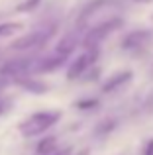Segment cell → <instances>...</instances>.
Listing matches in <instances>:
<instances>
[{
	"label": "cell",
	"mask_w": 153,
	"mask_h": 155,
	"mask_svg": "<svg viewBox=\"0 0 153 155\" xmlns=\"http://www.w3.org/2000/svg\"><path fill=\"white\" fill-rule=\"evenodd\" d=\"M51 155H71V149H69V147H65V149H59V151L55 149V151L51 153Z\"/></svg>",
	"instance_id": "cell-8"
},
{
	"label": "cell",
	"mask_w": 153,
	"mask_h": 155,
	"mask_svg": "<svg viewBox=\"0 0 153 155\" xmlns=\"http://www.w3.org/2000/svg\"><path fill=\"white\" fill-rule=\"evenodd\" d=\"M47 38H49L47 31H34V34H28V35H24V38L16 39V41L12 43V47H14V49H28V47H35V45H41L43 41H47Z\"/></svg>",
	"instance_id": "cell-2"
},
{
	"label": "cell",
	"mask_w": 153,
	"mask_h": 155,
	"mask_svg": "<svg viewBox=\"0 0 153 155\" xmlns=\"http://www.w3.org/2000/svg\"><path fill=\"white\" fill-rule=\"evenodd\" d=\"M55 149H57V140H55V137H45V140H41L37 143L35 153L37 155H51Z\"/></svg>",
	"instance_id": "cell-5"
},
{
	"label": "cell",
	"mask_w": 153,
	"mask_h": 155,
	"mask_svg": "<svg viewBox=\"0 0 153 155\" xmlns=\"http://www.w3.org/2000/svg\"><path fill=\"white\" fill-rule=\"evenodd\" d=\"M92 57H94V53H83L80 57H76L73 63H71L69 71H67V77H69V79H76L79 75H83L84 69H86L88 65H90Z\"/></svg>",
	"instance_id": "cell-3"
},
{
	"label": "cell",
	"mask_w": 153,
	"mask_h": 155,
	"mask_svg": "<svg viewBox=\"0 0 153 155\" xmlns=\"http://www.w3.org/2000/svg\"><path fill=\"white\" fill-rule=\"evenodd\" d=\"M59 118H61V112H37L34 116H30L28 120H24L18 130L24 137H34L43 134L45 130H49Z\"/></svg>",
	"instance_id": "cell-1"
},
{
	"label": "cell",
	"mask_w": 153,
	"mask_h": 155,
	"mask_svg": "<svg viewBox=\"0 0 153 155\" xmlns=\"http://www.w3.org/2000/svg\"><path fill=\"white\" fill-rule=\"evenodd\" d=\"M147 155H153V141H151V145H147Z\"/></svg>",
	"instance_id": "cell-11"
},
{
	"label": "cell",
	"mask_w": 153,
	"mask_h": 155,
	"mask_svg": "<svg viewBox=\"0 0 153 155\" xmlns=\"http://www.w3.org/2000/svg\"><path fill=\"white\" fill-rule=\"evenodd\" d=\"M6 106H8V102H6V100H2V98H0V114H2L4 110H6Z\"/></svg>",
	"instance_id": "cell-9"
},
{
	"label": "cell",
	"mask_w": 153,
	"mask_h": 155,
	"mask_svg": "<svg viewBox=\"0 0 153 155\" xmlns=\"http://www.w3.org/2000/svg\"><path fill=\"white\" fill-rule=\"evenodd\" d=\"M20 28H22V24H2L0 26V35H10Z\"/></svg>",
	"instance_id": "cell-6"
},
{
	"label": "cell",
	"mask_w": 153,
	"mask_h": 155,
	"mask_svg": "<svg viewBox=\"0 0 153 155\" xmlns=\"http://www.w3.org/2000/svg\"><path fill=\"white\" fill-rule=\"evenodd\" d=\"M37 2H39V0H28V2L24 4V6H20V10H30V8H34Z\"/></svg>",
	"instance_id": "cell-7"
},
{
	"label": "cell",
	"mask_w": 153,
	"mask_h": 155,
	"mask_svg": "<svg viewBox=\"0 0 153 155\" xmlns=\"http://www.w3.org/2000/svg\"><path fill=\"white\" fill-rule=\"evenodd\" d=\"M6 83H8V81H6V77H0V88H4V87H6Z\"/></svg>",
	"instance_id": "cell-10"
},
{
	"label": "cell",
	"mask_w": 153,
	"mask_h": 155,
	"mask_svg": "<svg viewBox=\"0 0 153 155\" xmlns=\"http://www.w3.org/2000/svg\"><path fill=\"white\" fill-rule=\"evenodd\" d=\"M135 2H147V0H135Z\"/></svg>",
	"instance_id": "cell-13"
},
{
	"label": "cell",
	"mask_w": 153,
	"mask_h": 155,
	"mask_svg": "<svg viewBox=\"0 0 153 155\" xmlns=\"http://www.w3.org/2000/svg\"><path fill=\"white\" fill-rule=\"evenodd\" d=\"M79 155H88V151H80V153H79Z\"/></svg>",
	"instance_id": "cell-12"
},
{
	"label": "cell",
	"mask_w": 153,
	"mask_h": 155,
	"mask_svg": "<svg viewBox=\"0 0 153 155\" xmlns=\"http://www.w3.org/2000/svg\"><path fill=\"white\" fill-rule=\"evenodd\" d=\"M116 26H120V20H118V22H108V24H104V26L96 28V30H90V31H88V35L84 38V43H88V45L98 43L100 39L106 38V35L112 31V28H116Z\"/></svg>",
	"instance_id": "cell-4"
}]
</instances>
